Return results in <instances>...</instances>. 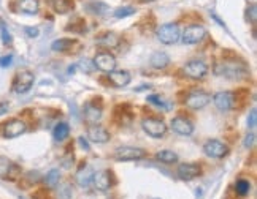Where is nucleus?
<instances>
[{
	"label": "nucleus",
	"instance_id": "f03ea898",
	"mask_svg": "<svg viewBox=\"0 0 257 199\" xmlns=\"http://www.w3.org/2000/svg\"><path fill=\"white\" fill-rule=\"evenodd\" d=\"M157 40L164 44H176L181 40V30L176 24H164L156 32Z\"/></svg>",
	"mask_w": 257,
	"mask_h": 199
},
{
	"label": "nucleus",
	"instance_id": "b1692460",
	"mask_svg": "<svg viewBox=\"0 0 257 199\" xmlns=\"http://www.w3.org/2000/svg\"><path fill=\"white\" fill-rule=\"evenodd\" d=\"M68 134H70V126L65 123V122H62V123H58L54 126V130H53V136L56 141H65L68 138Z\"/></svg>",
	"mask_w": 257,
	"mask_h": 199
},
{
	"label": "nucleus",
	"instance_id": "a19ab883",
	"mask_svg": "<svg viewBox=\"0 0 257 199\" xmlns=\"http://www.w3.org/2000/svg\"><path fill=\"white\" fill-rule=\"evenodd\" d=\"M146 2H152V0H146Z\"/></svg>",
	"mask_w": 257,
	"mask_h": 199
},
{
	"label": "nucleus",
	"instance_id": "0eeeda50",
	"mask_svg": "<svg viewBox=\"0 0 257 199\" xmlns=\"http://www.w3.org/2000/svg\"><path fill=\"white\" fill-rule=\"evenodd\" d=\"M206 37V29L203 26H198V24H194V26L186 27V30L183 32L181 40L184 44H197Z\"/></svg>",
	"mask_w": 257,
	"mask_h": 199
},
{
	"label": "nucleus",
	"instance_id": "ddd939ff",
	"mask_svg": "<svg viewBox=\"0 0 257 199\" xmlns=\"http://www.w3.org/2000/svg\"><path fill=\"white\" fill-rule=\"evenodd\" d=\"M176 174H178V177L181 180L189 182V180L197 179L200 174H202V168H200V164H197V163H183L178 166Z\"/></svg>",
	"mask_w": 257,
	"mask_h": 199
},
{
	"label": "nucleus",
	"instance_id": "473e14b6",
	"mask_svg": "<svg viewBox=\"0 0 257 199\" xmlns=\"http://www.w3.org/2000/svg\"><path fill=\"white\" fill-rule=\"evenodd\" d=\"M0 32H2V41L5 43V44H10L11 43V37H10V34H8V30H6V26L5 24L0 21Z\"/></svg>",
	"mask_w": 257,
	"mask_h": 199
},
{
	"label": "nucleus",
	"instance_id": "6ab92c4d",
	"mask_svg": "<svg viewBox=\"0 0 257 199\" xmlns=\"http://www.w3.org/2000/svg\"><path fill=\"white\" fill-rule=\"evenodd\" d=\"M149 63H151L152 68H156V70H164V68H167L168 65H170V57H168L167 52H164V51H157V52H154V54L151 55Z\"/></svg>",
	"mask_w": 257,
	"mask_h": 199
},
{
	"label": "nucleus",
	"instance_id": "cd10ccee",
	"mask_svg": "<svg viewBox=\"0 0 257 199\" xmlns=\"http://www.w3.org/2000/svg\"><path fill=\"white\" fill-rule=\"evenodd\" d=\"M251 192V182L246 179H238L235 182V193L238 196H248Z\"/></svg>",
	"mask_w": 257,
	"mask_h": 199
},
{
	"label": "nucleus",
	"instance_id": "9d476101",
	"mask_svg": "<svg viewBox=\"0 0 257 199\" xmlns=\"http://www.w3.org/2000/svg\"><path fill=\"white\" fill-rule=\"evenodd\" d=\"M211 101V95L210 93H206V92H202V90H194V92H191L188 95V98H186V106L191 108V109H203L208 103Z\"/></svg>",
	"mask_w": 257,
	"mask_h": 199
},
{
	"label": "nucleus",
	"instance_id": "9b49d317",
	"mask_svg": "<svg viewBox=\"0 0 257 199\" xmlns=\"http://www.w3.org/2000/svg\"><path fill=\"white\" fill-rule=\"evenodd\" d=\"M183 71L191 79H203L208 73V65L202 60H191L184 65Z\"/></svg>",
	"mask_w": 257,
	"mask_h": 199
},
{
	"label": "nucleus",
	"instance_id": "39448f33",
	"mask_svg": "<svg viewBox=\"0 0 257 199\" xmlns=\"http://www.w3.org/2000/svg\"><path fill=\"white\" fill-rule=\"evenodd\" d=\"M141 128L144 130V133H148L151 138H162V136H165L168 126L165 125L164 120L148 117L141 120Z\"/></svg>",
	"mask_w": 257,
	"mask_h": 199
},
{
	"label": "nucleus",
	"instance_id": "c9c22d12",
	"mask_svg": "<svg viewBox=\"0 0 257 199\" xmlns=\"http://www.w3.org/2000/svg\"><path fill=\"white\" fill-rule=\"evenodd\" d=\"M11 60H13V55H5V57H0V67H10Z\"/></svg>",
	"mask_w": 257,
	"mask_h": 199
},
{
	"label": "nucleus",
	"instance_id": "f8f14e48",
	"mask_svg": "<svg viewBox=\"0 0 257 199\" xmlns=\"http://www.w3.org/2000/svg\"><path fill=\"white\" fill-rule=\"evenodd\" d=\"M116 57L110 52H99L94 57V67L99 68L100 71H105V73L116 70Z\"/></svg>",
	"mask_w": 257,
	"mask_h": 199
},
{
	"label": "nucleus",
	"instance_id": "2eb2a0df",
	"mask_svg": "<svg viewBox=\"0 0 257 199\" xmlns=\"http://www.w3.org/2000/svg\"><path fill=\"white\" fill-rule=\"evenodd\" d=\"M87 138H89L92 142H95V144H105V142L110 141L111 134L105 126L92 123L89 128H87Z\"/></svg>",
	"mask_w": 257,
	"mask_h": 199
},
{
	"label": "nucleus",
	"instance_id": "423d86ee",
	"mask_svg": "<svg viewBox=\"0 0 257 199\" xmlns=\"http://www.w3.org/2000/svg\"><path fill=\"white\" fill-rule=\"evenodd\" d=\"M213 103H214V106L218 108L219 111H222V113H227V111H232V109L235 108L237 97H235L234 92H227V90L218 92V93H214Z\"/></svg>",
	"mask_w": 257,
	"mask_h": 199
},
{
	"label": "nucleus",
	"instance_id": "58836bf2",
	"mask_svg": "<svg viewBox=\"0 0 257 199\" xmlns=\"http://www.w3.org/2000/svg\"><path fill=\"white\" fill-rule=\"evenodd\" d=\"M6 111H8V105H6V103H2V105H0V116L5 114Z\"/></svg>",
	"mask_w": 257,
	"mask_h": 199
},
{
	"label": "nucleus",
	"instance_id": "c85d7f7f",
	"mask_svg": "<svg viewBox=\"0 0 257 199\" xmlns=\"http://www.w3.org/2000/svg\"><path fill=\"white\" fill-rule=\"evenodd\" d=\"M59 180H61V172L58 169H51L45 177V182L48 187H56L59 184Z\"/></svg>",
	"mask_w": 257,
	"mask_h": 199
},
{
	"label": "nucleus",
	"instance_id": "a211bd4d",
	"mask_svg": "<svg viewBox=\"0 0 257 199\" xmlns=\"http://www.w3.org/2000/svg\"><path fill=\"white\" fill-rule=\"evenodd\" d=\"M94 169L91 168L89 164H84L81 169L76 172V182L79 187L83 188H87L92 185V179H94Z\"/></svg>",
	"mask_w": 257,
	"mask_h": 199
},
{
	"label": "nucleus",
	"instance_id": "dca6fc26",
	"mask_svg": "<svg viewBox=\"0 0 257 199\" xmlns=\"http://www.w3.org/2000/svg\"><path fill=\"white\" fill-rule=\"evenodd\" d=\"M130 73L126 70H113L108 73V81L110 84L113 87H118V89H121V87H126L128 85V82H130Z\"/></svg>",
	"mask_w": 257,
	"mask_h": 199
},
{
	"label": "nucleus",
	"instance_id": "f704fd0d",
	"mask_svg": "<svg viewBox=\"0 0 257 199\" xmlns=\"http://www.w3.org/2000/svg\"><path fill=\"white\" fill-rule=\"evenodd\" d=\"M254 142H256V134L254 133H250L246 136V141H245V147L246 149H251L254 146Z\"/></svg>",
	"mask_w": 257,
	"mask_h": 199
},
{
	"label": "nucleus",
	"instance_id": "4c0bfd02",
	"mask_svg": "<svg viewBox=\"0 0 257 199\" xmlns=\"http://www.w3.org/2000/svg\"><path fill=\"white\" fill-rule=\"evenodd\" d=\"M248 13L251 14V21H253V24H256V5H253L250 10H248Z\"/></svg>",
	"mask_w": 257,
	"mask_h": 199
},
{
	"label": "nucleus",
	"instance_id": "4be33fe9",
	"mask_svg": "<svg viewBox=\"0 0 257 199\" xmlns=\"http://www.w3.org/2000/svg\"><path fill=\"white\" fill-rule=\"evenodd\" d=\"M84 117L87 122L97 123L102 119V108L100 106L97 108L95 105H92V103H89V105H86V108H84Z\"/></svg>",
	"mask_w": 257,
	"mask_h": 199
},
{
	"label": "nucleus",
	"instance_id": "393cba45",
	"mask_svg": "<svg viewBox=\"0 0 257 199\" xmlns=\"http://www.w3.org/2000/svg\"><path fill=\"white\" fill-rule=\"evenodd\" d=\"M73 44H75L73 40H70V38H59V40H56V41L51 44V49L54 52H65Z\"/></svg>",
	"mask_w": 257,
	"mask_h": 199
},
{
	"label": "nucleus",
	"instance_id": "7c9ffc66",
	"mask_svg": "<svg viewBox=\"0 0 257 199\" xmlns=\"http://www.w3.org/2000/svg\"><path fill=\"white\" fill-rule=\"evenodd\" d=\"M135 13V8L133 6H124V8H118L115 11V18H127V16H130Z\"/></svg>",
	"mask_w": 257,
	"mask_h": 199
},
{
	"label": "nucleus",
	"instance_id": "4468645a",
	"mask_svg": "<svg viewBox=\"0 0 257 199\" xmlns=\"http://www.w3.org/2000/svg\"><path fill=\"white\" fill-rule=\"evenodd\" d=\"M170 126H172V130H173L175 133L181 134V136H191V134L194 133V128H195L194 123H192V122L189 120V119L181 117V116L172 119Z\"/></svg>",
	"mask_w": 257,
	"mask_h": 199
},
{
	"label": "nucleus",
	"instance_id": "7ed1b4c3",
	"mask_svg": "<svg viewBox=\"0 0 257 199\" xmlns=\"http://www.w3.org/2000/svg\"><path fill=\"white\" fill-rule=\"evenodd\" d=\"M35 82V76L32 71L29 70H24V71H19L18 75L14 76L13 79V84H11V89L14 93H27L30 89H32V85H34Z\"/></svg>",
	"mask_w": 257,
	"mask_h": 199
},
{
	"label": "nucleus",
	"instance_id": "5701e85b",
	"mask_svg": "<svg viewBox=\"0 0 257 199\" xmlns=\"http://www.w3.org/2000/svg\"><path fill=\"white\" fill-rule=\"evenodd\" d=\"M18 8H19V11L26 13V14H35L40 10V2L38 0H19Z\"/></svg>",
	"mask_w": 257,
	"mask_h": 199
},
{
	"label": "nucleus",
	"instance_id": "20e7f679",
	"mask_svg": "<svg viewBox=\"0 0 257 199\" xmlns=\"http://www.w3.org/2000/svg\"><path fill=\"white\" fill-rule=\"evenodd\" d=\"M146 157V150L132 146H123L115 150V158L118 161H138Z\"/></svg>",
	"mask_w": 257,
	"mask_h": 199
},
{
	"label": "nucleus",
	"instance_id": "ea45409f",
	"mask_svg": "<svg viewBox=\"0 0 257 199\" xmlns=\"http://www.w3.org/2000/svg\"><path fill=\"white\" fill-rule=\"evenodd\" d=\"M79 142H81V146H83L86 150H89V146H87V142L84 141V138H79Z\"/></svg>",
	"mask_w": 257,
	"mask_h": 199
},
{
	"label": "nucleus",
	"instance_id": "f3484780",
	"mask_svg": "<svg viewBox=\"0 0 257 199\" xmlns=\"http://www.w3.org/2000/svg\"><path fill=\"white\" fill-rule=\"evenodd\" d=\"M92 185L95 187V190H99V192H108V190L111 188V185H113V182H111V174H110V171L94 172Z\"/></svg>",
	"mask_w": 257,
	"mask_h": 199
},
{
	"label": "nucleus",
	"instance_id": "2f4dec72",
	"mask_svg": "<svg viewBox=\"0 0 257 199\" xmlns=\"http://www.w3.org/2000/svg\"><path fill=\"white\" fill-rule=\"evenodd\" d=\"M59 198L61 199H71V196H73V193H71V188L68 184H62L59 187Z\"/></svg>",
	"mask_w": 257,
	"mask_h": 199
},
{
	"label": "nucleus",
	"instance_id": "f257e3e1",
	"mask_svg": "<svg viewBox=\"0 0 257 199\" xmlns=\"http://www.w3.org/2000/svg\"><path fill=\"white\" fill-rule=\"evenodd\" d=\"M214 73L218 76H222L226 79H232V81H237V79H245L250 76V70L245 65L243 62H234V60H224L216 63Z\"/></svg>",
	"mask_w": 257,
	"mask_h": 199
},
{
	"label": "nucleus",
	"instance_id": "aec40b11",
	"mask_svg": "<svg viewBox=\"0 0 257 199\" xmlns=\"http://www.w3.org/2000/svg\"><path fill=\"white\" fill-rule=\"evenodd\" d=\"M19 168L13 161H10L5 157H0V177L13 179V172H18Z\"/></svg>",
	"mask_w": 257,
	"mask_h": 199
},
{
	"label": "nucleus",
	"instance_id": "bb28decb",
	"mask_svg": "<svg viewBox=\"0 0 257 199\" xmlns=\"http://www.w3.org/2000/svg\"><path fill=\"white\" fill-rule=\"evenodd\" d=\"M51 3H53L54 11L59 14H65L73 8V3H71L70 0H53Z\"/></svg>",
	"mask_w": 257,
	"mask_h": 199
},
{
	"label": "nucleus",
	"instance_id": "72a5a7b5",
	"mask_svg": "<svg viewBox=\"0 0 257 199\" xmlns=\"http://www.w3.org/2000/svg\"><path fill=\"white\" fill-rule=\"evenodd\" d=\"M256 125H257V113H256V108H253V109H251L250 117H248V128L254 130V128H256Z\"/></svg>",
	"mask_w": 257,
	"mask_h": 199
},
{
	"label": "nucleus",
	"instance_id": "1a4fd4ad",
	"mask_svg": "<svg viewBox=\"0 0 257 199\" xmlns=\"http://www.w3.org/2000/svg\"><path fill=\"white\" fill-rule=\"evenodd\" d=\"M203 152L211 158H224L229 154V146L219 139H210L203 144Z\"/></svg>",
	"mask_w": 257,
	"mask_h": 199
},
{
	"label": "nucleus",
	"instance_id": "e433bc0d",
	"mask_svg": "<svg viewBox=\"0 0 257 199\" xmlns=\"http://www.w3.org/2000/svg\"><path fill=\"white\" fill-rule=\"evenodd\" d=\"M24 32H26L30 38H35L38 35V29H35V27H26L24 29Z\"/></svg>",
	"mask_w": 257,
	"mask_h": 199
},
{
	"label": "nucleus",
	"instance_id": "412c9836",
	"mask_svg": "<svg viewBox=\"0 0 257 199\" xmlns=\"http://www.w3.org/2000/svg\"><path fill=\"white\" fill-rule=\"evenodd\" d=\"M119 43H121V38L116 34H113V32H108V34L97 38V44L105 47V49H113V47L119 46Z\"/></svg>",
	"mask_w": 257,
	"mask_h": 199
},
{
	"label": "nucleus",
	"instance_id": "a878e982",
	"mask_svg": "<svg viewBox=\"0 0 257 199\" xmlns=\"http://www.w3.org/2000/svg\"><path fill=\"white\" fill-rule=\"evenodd\" d=\"M156 158L165 164H173L178 161V155H176L173 150H160V152L156 154Z\"/></svg>",
	"mask_w": 257,
	"mask_h": 199
},
{
	"label": "nucleus",
	"instance_id": "6e6552de",
	"mask_svg": "<svg viewBox=\"0 0 257 199\" xmlns=\"http://www.w3.org/2000/svg\"><path fill=\"white\" fill-rule=\"evenodd\" d=\"M26 130L27 126L22 120H19V119H11V120H8L2 125V136L6 139H13L24 134Z\"/></svg>",
	"mask_w": 257,
	"mask_h": 199
},
{
	"label": "nucleus",
	"instance_id": "c756f323",
	"mask_svg": "<svg viewBox=\"0 0 257 199\" xmlns=\"http://www.w3.org/2000/svg\"><path fill=\"white\" fill-rule=\"evenodd\" d=\"M148 101L151 103V105H156V106L164 108V109H170V108H172L170 103H167L162 97H159V95H149V97H148Z\"/></svg>",
	"mask_w": 257,
	"mask_h": 199
}]
</instances>
